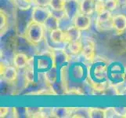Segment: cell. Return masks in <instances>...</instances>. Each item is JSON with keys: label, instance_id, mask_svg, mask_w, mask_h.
<instances>
[{"label": "cell", "instance_id": "2", "mask_svg": "<svg viewBox=\"0 0 126 118\" xmlns=\"http://www.w3.org/2000/svg\"><path fill=\"white\" fill-rule=\"evenodd\" d=\"M107 76L110 84L118 87L126 80V71L123 65L118 62L108 63Z\"/></svg>", "mask_w": 126, "mask_h": 118}, {"label": "cell", "instance_id": "4", "mask_svg": "<svg viewBox=\"0 0 126 118\" xmlns=\"http://www.w3.org/2000/svg\"><path fill=\"white\" fill-rule=\"evenodd\" d=\"M35 65L38 70L43 73H45L53 67L56 66L53 52L52 50L44 51L39 54L36 58Z\"/></svg>", "mask_w": 126, "mask_h": 118}, {"label": "cell", "instance_id": "37", "mask_svg": "<svg viewBox=\"0 0 126 118\" xmlns=\"http://www.w3.org/2000/svg\"><path fill=\"white\" fill-rule=\"evenodd\" d=\"M125 117H126V114H125Z\"/></svg>", "mask_w": 126, "mask_h": 118}, {"label": "cell", "instance_id": "24", "mask_svg": "<svg viewBox=\"0 0 126 118\" xmlns=\"http://www.w3.org/2000/svg\"><path fill=\"white\" fill-rule=\"evenodd\" d=\"M89 117L90 118H104L105 117V113L104 109L99 108H89Z\"/></svg>", "mask_w": 126, "mask_h": 118}, {"label": "cell", "instance_id": "6", "mask_svg": "<svg viewBox=\"0 0 126 118\" xmlns=\"http://www.w3.org/2000/svg\"><path fill=\"white\" fill-rule=\"evenodd\" d=\"M52 14V11L45 6H36L32 12V20L38 24H44L47 18Z\"/></svg>", "mask_w": 126, "mask_h": 118}, {"label": "cell", "instance_id": "17", "mask_svg": "<svg viewBox=\"0 0 126 118\" xmlns=\"http://www.w3.org/2000/svg\"><path fill=\"white\" fill-rule=\"evenodd\" d=\"M59 25H60V20L58 18H56V17H54L53 14H51L48 17L45 24H43L44 28L49 32H52L53 30L59 28Z\"/></svg>", "mask_w": 126, "mask_h": 118}, {"label": "cell", "instance_id": "27", "mask_svg": "<svg viewBox=\"0 0 126 118\" xmlns=\"http://www.w3.org/2000/svg\"><path fill=\"white\" fill-rule=\"evenodd\" d=\"M104 10H106L105 0H95V11L97 14Z\"/></svg>", "mask_w": 126, "mask_h": 118}, {"label": "cell", "instance_id": "34", "mask_svg": "<svg viewBox=\"0 0 126 118\" xmlns=\"http://www.w3.org/2000/svg\"><path fill=\"white\" fill-rule=\"evenodd\" d=\"M120 6H125L126 5V0H117Z\"/></svg>", "mask_w": 126, "mask_h": 118}, {"label": "cell", "instance_id": "31", "mask_svg": "<svg viewBox=\"0 0 126 118\" xmlns=\"http://www.w3.org/2000/svg\"><path fill=\"white\" fill-rule=\"evenodd\" d=\"M52 14H53L54 17H56V18H58L59 20H61L63 19L64 17H66L65 15V12H64V10H52Z\"/></svg>", "mask_w": 126, "mask_h": 118}, {"label": "cell", "instance_id": "1", "mask_svg": "<svg viewBox=\"0 0 126 118\" xmlns=\"http://www.w3.org/2000/svg\"><path fill=\"white\" fill-rule=\"evenodd\" d=\"M107 71L108 62L101 57H95L93 62L89 63L87 81L92 87L93 94L104 95V90L109 84Z\"/></svg>", "mask_w": 126, "mask_h": 118}, {"label": "cell", "instance_id": "13", "mask_svg": "<svg viewBox=\"0 0 126 118\" xmlns=\"http://www.w3.org/2000/svg\"><path fill=\"white\" fill-rule=\"evenodd\" d=\"M16 68L14 66H6L4 72L1 75L2 77L5 80L7 83L10 84H14L17 78V71Z\"/></svg>", "mask_w": 126, "mask_h": 118}, {"label": "cell", "instance_id": "18", "mask_svg": "<svg viewBox=\"0 0 126 118\" xmlns=\"http://www.w3.org/2000/svg\"><path fill=\"white\" fill-rule=\"evenodd\" d=\"M50 39L55 43H60L64 42V32L60 28L50 32Z\"/></svg>", "mask_w": 126, "mask_h": 118}, {"label": "cell", "instance_id": "21", "mask_svg": "<svg viewBox=\"0 0 126 118\" xmlns=\"http://www.w3.org/2000/svg\"><path fill=\"white\" fill-rule=\"evenodd\" d=\"M24 76L26 85H27V84H32L34 80V67L30 66V65H27V66L25 67Z\"/></svg>", "mask_w": 126, "mask_h": 118}, {"label": "cell", "instance_id": "33", "mask_svg": "<svg viewBox=\"0 0 126 118\" xmlns=\"http://www.w3.org/2000/svg\"><path fill=\"white\" fill-rule=\"evenodd\" d=\"M9 109L8 107H1L0 108V117H5L9 113Z\"/></svg>", "mask_w": 126, "mask_h": 118}, {"label": "cell", "instance_id": "8", "mask_svg": "<svg viewBox=\"0 0 126 118\" xmlns=\"http://www.w3.org/2000/svg\"><path fill=\"white\" fill-rule=\"evenodd\" d=\"M81 54L84 57V58L88 61L89 63L93 62L95 58V43L93 40H91L90 39H87L83 44V47H82Z\"/></svg>", "mask_w": 126, "mask_h": 118}, {"label": "cell", "instance_id": "19", "mask_svg": "<svg viewBox=\"0 0 126 118\" xmlns=\"http://www.w3.org/2000/svg\"><path fill=\"white\" fill-rule=\"evenodd\" d=\"M67 44H68V50L71 54H79L81 52L83 44H82L81 39H79V40H76V41L69 42Z\"/></svg>", "mask_w": 126, "mask_h": 118}, {"label": "cell", "instance_id": "36", "mask_svg": "<svg viewBox=\"0 0 126 118\" xmlns=\"http://www.w3.org/2000/svg\"><path fill=\"white\" fill-rule=\"evenodd\" d=\"M28 1L30 2H33V3H34V0H28Z\"/></svg>", "mask_w": 126, "mask_h": 118}, {"label": "cell", "instance_id": "12", "mask_svg": "<svg viewBox=\"0 0 126 118\" xmlns=\"http://www.w3.org/2000/svg\"><path fill=\"white\" fill-rule=\"evenodd\" d=\"M112 17H113L111 16V12L107 10L98 14L96 21H95L97 28H100L103 30L104 27H107V24L112 21Z\"/></svg>", "mask_w": 126, "mask_h": 118}, {"label": "cell", "instance_id": "14", "mask_svg": "<svg viewBox=\"0 0 126 118\" xmlns=\"http://www.w3.org/2000/svg\"><path fill=\"white\" fill-rule=\"evenodd\" d=\"M29 59L30 58L27 54L19 52V53L15 54L14 60H13V63L17 69H22L27 66Z\"/></svg>", "mask_w": 126, "mask_h": 118}, {"label": "cell", "instance_id": "35", "mask_svg": "<svg viewBox=\"0 0 126 118\" xmlns=\"http://www.w3.org/2000/svg\"><path fill=\"white\" fill-rule=\"evenodd\" d=\"M120 95H126V87L121 89V91H120Z\"/></svg>", "mask_w": 126, "mask_h": 118}, {"label": "cell", "instance_id": "30", "mask_svg": "<svg viewBox=\"0 0 126 118\" xmlns=\"http://www.w3.org/2000/svg\"><path fill=\"white\" fill-rule=\"evenodd\" d=\"M66 94H71V95H81L83 94V92H81V90L77 87H71L68 88Z\"/></svg>", "mask_w": 126, "mask_h": 118}, {"label": "cell", "instance_id": "5", "mask_svg": "<svg viewBox=\"0 0 126 118\" xmlns=\"http://www.w3.org/2000/svg\"><path fill=\"white\" fill-rule=\"evenodd\" d=\"M52 51L53 52L55 64L56 66L60 72L64 69H67V66L70 62V58L66 51L63 49H53Z\"/></svg>", "mask_w": 126, "mask_h": 118}, {"label": "cell", "instance_id": "32", "mask_svg": "<svg viewBox=\"0 0 126 118\" xmlns=\"http://www.w3.org/2000/svg\"><path fill=\"white\" fill-rule=\"evenodd\" d=\"M34 3L35 4L36 6L47 7L48 6H49L50 0H34Z\"/></svg>", "mask_w": 126, "mask_h": 118}, {"label": "cell", "instance_id": "22", "mask_svg": "<svg viewBox=\"0 0 126 118\" xmlns=\"http://www.w3.org/2000/svg\"><path fill=\"white\" fill-rule=\"evenodd\" d=\"M11 1L20 10L25 11L32 7V2H28V0H11Z\"/></svg>", "mask_w": 126, "mask_h": 118}, {"label": "cell", "instance_id": "23", "mask_svg": "<svg viewBox=\"0 0 126 118\" xmlns=\"http://www.w3.org/2000/svg\"><path fill=\"white\" fill-rule=\"evenodd\" d=\"M7 30V15L3 10H0V33L3 35Z\"/></svg>", "mask_w": 126, "mask_h": 118}, {"label": "cell", "instance_id": "28", "mask_svg": "<svg viewBox=\"0 0 126 118\" xmlns=\"http://www.w3.org/2000/svg\"><path fill=\"white\" fill-rule=\"evenodd\" d=\"M104 113H105V118L106 117H121V116L116 111L114 107H109L104 109Z\"/></svg>", "mask_w": 126, "mask_h": 118}, {"label": "cell", "instance_id": "10", "mask_svg": "<svg viewBox=\"0 0 126 118\" xmlns=\"http://www.w3.org/2000/svg\"><path fill=\"white\" fill-rule=\"evenodd\" d=\"M112 28L117 33H123L126 29V16L124 14L114 15L112 17Z\"/></svg>", "mask_w": 126, "mask_h": 118}, {"label": "cell", "instance_id": "7", "mask_svg": "<svg viewBox=\"0 0 126 118\" xmlns=\"http://www.w3.org/2000/svg\"><path fill=\"white\" fill-rule=\"evenodd\" d=\"M63 10L67 18L69 21H74L75 17L79 14L80 2L79 0H66Z\"/></svg>", "mask_w": 126, "mask_h": 118}, {"label": "cell", "instance_id": "20", "mask_svg": "<svg viewBox=\"0 0 126 118\" xmlns=\"http://www.w3.org/2000/svg\"><path fill=\"white\" fill-rule=\"evenodd\" d=\"M25 115L28 117H43L42 108L37 107H28L25 108Z\"/></svg>", "mask_w": 126, "mask_h": 118}, {"label": "cell", "instance_id": "3", "mask_svg": "<svg viewBox=\"0 0 126 118\" xmlns=\"http://www.w3.org/2000/svg\"><path fill=\"white\" fill-rule=\"evenodd\" d=\"M45 28L41 24L34 22L32 20L28 23L24 32V37L29 43L36 45L44 38Z\"/></svg>", "mask_w": 126, "mask_h": 118}, {"label": "cell", "instance_id": "15", "mask_svg": "<svg viewBox=\"0 0 126 118\" xmlns=\"http://www.w3.org/2000/svg\"><path fill=\"white\" fill-rule=\"evenodd\" d=\"M72 108L68 107H56L52 108V117L58 118L71 117Z\"/></svg>", "mask_w": 126, "mask_h": 118}, {"label": "cell", "instance_id": "11", "mask_svg": "<svg viewBox=\"0 0 126 118\" xmlns=\"http://www.w3.org/2000/svg\"><path fill=\"white\" fill-rule=\"evenodd\" d=\"M81 30L76 26L73 25L69 27L66 31H64V43H68L71 41H76L81 39Z\"/></svg>", "mask_w": 126, "mask_h": 118}, {"label": "cell", "instance_id": "16", "mask_svg": "<svg viewBox=\"0 0 126 118\" xmlns=\"http://www.w3.org/2000/svg\"><path fill=\"white\" fill-rule=\"evenodd\" d=\"M95 11L94 0H81L80 12L87 15H91Z\"/></svg>", "mask_w": 126, "mask_h": 118}, {"label": "cell", "instance_id": "26", "mask_svg": "<svg viewBox=\"0 0 126 118\" xmlns=\"http://www.w3.org/2000/svg\"><path fill=\"white\" fill-rule=\"evenodd\" d=\"M104 95H107V96L120 95V91L117 86L109 84L106 87V89L104 90Z\"/></svg>", "mask_w": 126, "mask_h": 118}, {"label": "cell", "instance_id": "25", "mask_svg": "<svg viewBox=\"0 0 126 118\" xmlns=\"http://www.w3.org/2000/svg\"><path fill=\"white\" fill-rule=\"evenodd\" d=\"M66 0H50L49 6L53 10H62L64 9Z\"/></svg>", "mask_w": 126, "mask_h": 118}, {"label": "cell", "instance_id": "9", "mask_svg": "<svg viewBox=\"0 0 126 118\" xmlns=\"http://www.w3.org/2000/svg\"><path fill=\"white\" fill-rule=\"evenodd\" d=\"M90 24L91 18L89 17V15L82 14L81 12L74 19V25L76 26L81 31H85V30L89 29L90 27Z\"/></svg>", "mask_w": 126, "mask_h": 118}, {"label": "cell", "instance_id": "38", "mask_svg": "<svg viewBox=\"0 0 126 118\" xmlns=\"http://www.w3.org/2000/svg\"><path fill=\"white\" fill-rule=\"evenodd\" d=\"M94 1H95V0H94Z\"/></svg>", "mask_w": 126, "mask_h": 118}, {"label": "cell", "instance_id": "29", "mask_svg": "<svg viewBox=\"0 0 126 118\" xmlns=\"http://www.w3.org/2000/svg\"><path fill=\"white\" fill-rule=\"evenodd\" d=\"M118 5V2L117 0H105V6L106 10L109 11L114 10Z\"/></svg>", "mask_w": 126, "mask_h": 118}]
</instances>
